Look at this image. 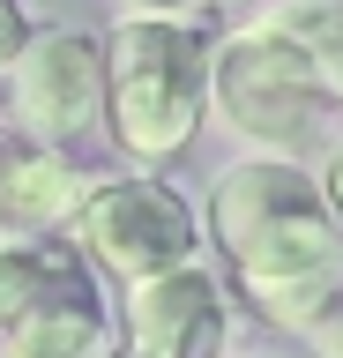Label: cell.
<instances>
[{
	"instance_id": "9c48e42d",
	"label": "cell",
	"mask_w": 343,
	"mask_h": 358,
	"mask_svg": "<svg viewBox=\"0 0 343 358\" xmlns=\"http://www.w3.org/2000/svg\"><path fill=\"white\" fill-rule=\"evenodd\" d=\"M254 22H269L284 45H298L314 83L328 90V105H343V0H269Z\"/></svg>"
},
{
	"instance_id": "4fadbf2b",
	"label": "cell",
	"mask_w": 343,
	"mask_h": 358,
	"mask_svg": "<svg viewBox=\"0 0 343 358\" xmlns=\"http://www.w3.org/2000/svg\"><path fill=\"white\" fill-rule=\"evenodd\" d=\"M194 0H135V15H187Z\"/></svg>"
},
{
	"instance_id": "52a82bcc",
	"label": "cell",
	"mask_w": 343,
	"mask_h": 358,
	"mask_svg": "<svg viewBox=\"0 0 343 358\" xmlns=\"http://www.w3.org/2000/svg\"><path fill=\"white\" fill-rule=\"evenodd\" d=\"M231 299L202 262L157 268L119 299V351L112 358H224Z\"/></svg>"
},
{
	"instance_id": "7a4b0ae2",
	"label": "cell",
	"mask_w": 343,
	"mask_h": 358,
	"mask_svg": "<svg viewBox=\"0 0 343 358\" xmlns=\"http://www.w3.org/2000/svg\"><path fill=\"white\" fill-rule=\"evenodd\" d=\"M209 112V30L194 15H127L105 38V134L135 164H172Z\"/></svg>"
},
{
	"instance_id": "7c38bea8",
	"label": "cell",
	"mask_w": 343,
	"mask_h": 358,
	"mask_svg": "<svg viewBox=\"0 0 343 358\" xmlns=\"http://www.w3.org/2000/svg\"><path fill=\"white\" fill-rule=\"evenodd\" d=\"M314 179H321V194H328V209H336V224H343V150L328 157V164H321Z\"/></svg>"
},
{
	"instance_id": "8992f818",
	"label": "cell",
	"mask_w": 343,
	"mask_h": 358,
	"mask_svg": "<svg viewBox=\"0 0 343 358\" xmlns=\"http://www.w3.org/2000/svg\"><path fill=\"white\" fill-rule=\"evenodd\" d=\"M8 112L30 142H75L105 127V38L90 30H30L23 60L8 67Z\"/></svg>"
},
{
	"instance_id": "30bf717a",
	"label": "cell",
	"mask_w": 343,
	"mask_h": 358,
	"mask_svg": "<svg viewBox=\"0 0 343 358\" xmlns=\"http://www.w3.org/2000/svg\"><path fill=\"white\" fill-rule=\"evenodd\" d=\"M23 45H30V15H23V0H0V75L23 60Z\"/></svg>"
},
{
	"instance_id": "5b68a950",
	"label": "cell",
	"mask_w": 343,
	"mask_h": 358,
	"mask_svg": "<svg viewBox=\"0 0 343 358\" xmlns=\"http://www.w3.org/2000/svg\"><path fill=\"white\" fill-rule=\"evenodd\" d=\"M68 239L75 254L97 268V276H119V284H142V276H157V268H180L194 262V209H187L164 179H97L90 194L75 201L68 217Z\"/></svg>"
},
{
	"instance_id": "3957f363",
	"label": "cell",
	"mask_w": 343,
	"mask_h": 358,
	"mask_svg": "<svg viewBox=\"0 0 343 358\" xmlns=\"http://www.w3.org/2000/svg\"><path fill=\"white\" fill-rule=\"evenodd\" d=\"M119 321L68 231L0 239V358H112Z\"/></svg>"
},
{
	"instance_id": "ba28073f",
	"label": "cell",
	"mask_w": 343,
	"mask_h": 358,
	"mask_svg": "<svg viewBox=\"0 0 343 358\" xmlns=\"http://www.w3.org/2000/svg\"><path fill=\"white\" fill-rule=\"evenodd\" d=\"M82 179H90V172H75L52 142H30V134L0 127V239H45V231H68L75 201L90 194Z\"/></svg>"
},
{
	"instance_id": "6da1fadb",
	"label": "cell",
	"mask_w": 343,
	"mask_h": 358,
	"mask_svg": "<svg viewBox=\"0 0 343 358\" xmlns=\"http://www.w3.org/2000/svg\"><path fill=\"white\" fill-rule=\"evenodd\" d=\"M209 239L269 329H306L343 299V224L298 157H239L209 179Z\"/></svg>"
},
{
	"instance_id": "277c9868",
	"label": "cell",
	"mask_w": 343,
	"mask_h": 358,
	"mask_svg": "<svg viewBox=\"0 0 343 358\" xmlns=\"http://www.w3.org/2000/svg\"><path fill=\"white\" fill-rule=\"evenodd\" d=\"M209 112L224 120L254 157H291L321 134L328 90L298 45H284L269 22H239L231 38L209 45Z\"/></svg>"
},
{
	"instance_id": "8fae6325",
	"label": "cell",
	"mask_w": 343,
	"mask_h": 358,
	"mask_svg": "<svg viewBox=\"0 0 343 358\" xmlns=\"http://www.w3.org/2000/svg\"><path fill=\"white\" fill-rule=\"evenodd\" d=\"M306 336H314L321 358H343V299H336L328 313H314V321H306Z\"/></svg>"
}]
</instances>
